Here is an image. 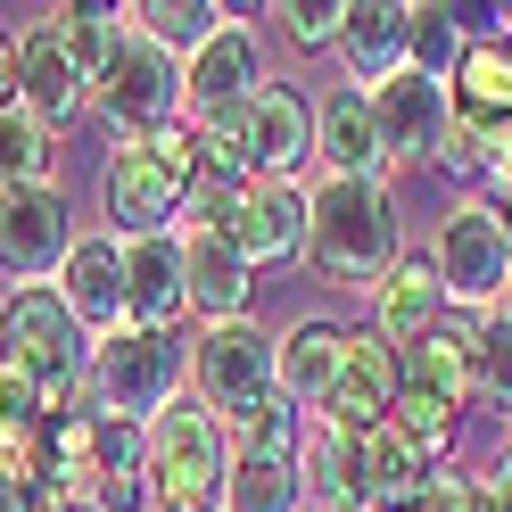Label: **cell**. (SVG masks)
<instances>
[{"mask_svg": "<svg viewBox=\"0 0 512 512\" xmlns=\"http://www.w3.org/2000/svg\"><path fill=\"white\" fill-rule=\"evenodd\" d=\"M306 256H314V273H331L347 281V290H380L397 265V199L372 182H323L314 190V215H306Z\"/></svg>", "mask_w": 512, "mask_h": 512, "instance_id": "1", "label": "cell"}, {"mask_svg": "<svg viewBox=\"0 0 512 512\" xmlns=\"http://www.w3.org/2000/svg\"><path fill=\"white\" fill-rule=\"evenodd\" d=\"M199 174V149H190V124H166L149 141H116V157L100 166V215H108V240H157L174 232L182 215V190Z\"/></svg>", "mask_w": 512, "mask_h": 512, "instance_id": "2", "label": "cell"}, {"mask_svg": "<svg viewBox=\"0 0 512 512\" xmlns=\"http://www.w3.org/2000/svg\"><path fill=\"white\" fill-rule=\"evenodd\" d=\"M232 488V438L199 397H174L149 422V504L157 512H223Z\"/></svg>", "mask_w": 512, "mask_h": 512, "instance_id": "3", "label": "cell"}, {"mask_svg": "<svg viewBox=\"0 0 512 512\" xmlns=\"http://www.w3.org/2000/svg\"><path fill=\"white\" fill-rule=\"evenodd\" d=\"M83 397L116 413V422H157L174 397H182V339L174 331H133L124 323L116 339L91 347V372H83Z\"/></svg>", "mask_w": 512, "mask_h": 512, "instance_id": "4", "label": "cell"}, {"mask_svg": "<svg viewBox=\"0 0 512 512\" xmlns=\"http://www.w3.org/2000/svg\"><path fill=\"white\" fill-rule=\"evenodd\" d=\"M0 356H17L25 372H42L67 413H83V405H91V397H83L91 331L67 314V298H58L50 281H42V290H9V306H0Z\"/></svg>", "mask_w": 512, "mask_h": 512, "instance_id": "5", "label": "cell"}, {"mask_svg": "<svg viewBox=\"0 0 512 512\" xmlns=\"http://www.w3.org/2000/svg\"><path fill=\"white\" fill-rule=\"evenodd\" d=\"M91 100H100V124L116 141H149V133H166V124H182V58L157 50L149 34H124L108 75L91 83Z\"/></svg>", "mask_w": 512, "mask_h": 512, "instance_id": "6", "label": "cell"}, {"mask_svg": "<svg viewBox=\"0 0 512 512\" xmlns=\"http://www.w3.org/2000/svg\"><path fill=\"white\" fill-rule=\"evenodd\" d=\"M265 91V50H256V25L248 9H232V25L199 50L182 58V116L190 133H207V124H240V108Z\"/></svg>", "mask_w": 512, "mask_h": 512, "instance_id": "7", "label": "cell"}, {"mask_svg": "<svg viewBox=\"0 0 512 512\" xmlns=\"http://www.w3.org/2000/svg\"><path fill=\"white\" fill-rule=\"evenodd\" d=\"M430 265H438V281H446V306H488V298H504V281H512V232H504V215H496L488 199L446 207Z\"/></svg>", "mask_w": 512, "mask_h": 512, "instance_id": "8", "label": "cell"}, {"mask_svg": "<svg viewBox=\"0 0 512 512\" xmlns=\"http://www.w3.org/2000/svg\"><path fill=\"white\" fill-rule=\"evenodd\" d=\"M190 380H199V405L215 422H240L265 397H281V372H273V339L256 323H223L190 347Z\"/></svg>", "mask_w": 512, "mask_h": 512, "instance_id": "9", "label": "cell"}, {"mask_svg": "<svg viewBox=\"0 0 512 512\" xmlns=\"http://www.w3.org/2000/svg\"><path fill=\"white\" fill-rule=\"evenodd\" d=\"M67 248H75V215H67V199H58L50 182L0 190V273L9 281L42 290V273L67 265Z\"/></svg>", "mask_w": 512, "mask_h": 512, "instance_id": "10", "label": "cell"}, {"mask_svg": "<svg viewBox=\"0 0 512 512\" xmlns=\"http://www.w3.org/2000/svg\"><path fill=\"white\" fill-rule=\"evenodd\" d=\"M397 397H405V356L380 331H347V364H339L331 397H323V422L364 438V430H380L397 413Z\"/></svg>", "mask_w": 512, "mask_h": 512, "instance_id": "11", "label": "cell"}, {"mask_svg": "<svg viewBox=\"0 0 512 512\" xmlns=\"http://www.w3.org/2000/svg\"><path fill=\"white\" fill-rule=\"evenodd\" d=\"M306 215L314 199L298 182H248L232 199V223H223V240L240 248V265H290V256H306Z\"/></svg>", "mask_w": 512, "mask_h": 512, "instance_id": "12", "label": "cell"}, {"mask_svg": "<svg viewBox=\"0 0 512 512\" xmlns=\"http://www.w3.org/2000/svg\"><path fill=\"white\" fill-rule=\"evenodd\" d=\"M372 100V124H380V157H397V166H422V157L446 149V124H455V91L430 83V75H397L364 91Z\"/></svg>", "mask_w": 512, "mask_h": 512, "instance_id": "13", "label": "cell"}, {"mask_svg": "<svg viewBox=\"0 0 512 512\" xmlns=\"http://www.w3.org/2000/svg\"><path fill=\"white\" fill-rule=\"evenodd\" d=\"M240 149H248L256 182H290L314 157V108H306V91L298 83H265L240 108Z\"/></svg>", "mask_w": 512, "mask_h": 512, "instance_id": "14", "label": "cell"}, {"mask_svg": "<svg viewBox=\"0 0 512 512\" xmlns=\"http://www.w3.org/2000/svg\"><path fill=\"white\" fill-rule=\"evenodd\" d=\"M50 290L67 298V314L91 331V347L133 323V314H124V248L108 232H75V248H67V265H58Z\"/></svg>", "mask_w": 512, "mask_h": 512, "instance_id": "15", "label": "cell"}, {"mask_svg": "<svg viewBox=\"0 0 512 512\" xmlns=\"http://www.w3.org/2000/svg\"><path fill=\"white\" fill-rule=\"evenodd\" d=\"M339 58H347V83H356V91L397 83L413 67V9H405V0H364V9H347Z\"/></svg>", "mask_w": 512, "mask_h": 512, "instance_id": "16", "label": "cell"}, {"mask_svg": "<svg viewBox=\"0 0 512 512\" xmlns=\"http://www.w3.org/2000/svg\"><path fill=\"white\" fill-rule=\"evenodd\" d=\"M124 314L133 331H174L190 314V281H182V240H124Z\"/></svg>", "mask_w": 512, "mask_h": 512, "instance_id": "17", "label": "cell"}, {"mask_svg": "<svg viewBox=\"0 0 512 512\" xmlns=\"http://www.w3.org/2000/svg\"><path fill=\"white\" fill-rule=\"evenodd\" d=\"M339 364H347V331L331 323V314H298V323L273 339V372H281V397H290V405H314V413H323Z\"/></svg>", "mask_w": 512, "mask_h": 512, "instance_id": "18", "label": "cell"}, {"mask_svg": "<svg viewBox=\"0 0 512 512\" xmlns=\"http://www.w3.org/2000/svg\"><path fill=\"white\" fill-rule=\"evenodd\" d=\"M83 100H91V83L75 75V58L58 50L50 25L17 34V108H34L50 133H58V124H75V116H83Z\"/></svg>", "mask_w": 512, "mask_h": 512, "instance_id": "19", "label": "cell"}, {"mask_svg": "<svg viewBox=\"0 0 512 512\" xmlns=\"http://www.w3.org/2000/svg\"><path fill=\"white\" fill-rule=\"evenodd\" d=\"M182 281H190V314H199L207 331L248 323V265H240V248L223 232H190L182 240Z\"/></svg>", "mask_w": 512, "mask_h": 512, "instance_id": "20", "label": "cell"}, {"mask_svg": "<svg viewBox=\"0 0 512 512\" xmlns=\"http://www.w3.org/2000/svg\"><path fill=\"white\" fill-rule=\"evenodd\" d=\"M438 323H446V281H438V265H430V256H397L389 281H380V314H372V331L405 356V347H422Z\"/></svg>", "mask_w": 512, "mask_h": 512, "instance_id": "21", "label": "cell"}, {"mask_svg": "<svg viewBox=\"0 0 512 512\" xmlns=\"http://www.w3.org/2000/svg\"><path fill=\"white\" fill-rule=\"evenodd\" d=\"M405 389L446 397V405H463V397L479 389V323H471V314L446 306V323H438L422 347H405Z\"/></svg>", "mask_w": 512, "mask_h": 512, "instance_id": "22", "label": "cell"}, {"mask_svg": "<svg viewBox=\"0 0 512 512\" xmlns=\"http://www.w3.org/2000/svg\"><path fill=\"white\" fill-rule=\"evenodd\" d=\"M314 157H323L339 182H372V166H380V124H372V100H364L356 83L331 91V100L314 108Z\"/></svg>", "mask_w": 512, "mask_h": 512, "instance_id": "23", "label": "cell"}, {"mask_svg": "<svg viewBox=\"0 0 512 512\" xmlns=\"http://www.w3.org/2000/svg\"><path fill=\"white\" fill-rule=\"evenodd\" d=\"M356 455H364V488H372V512H413L430 496V455L413 446L397 422H380V430H364L356 438Z\"/></svg>", "mask_w": 512, "mask_h": 512, "instance_id": "24", "label": "cell"}, {"mask_svg": "<svg viewBox=\"0 0 512 512\" xmlns=\"http://www.w3.org/2000/svg\"><path fill=\"white\" fill-rule=\"evenodd\" d=\"M306 496H314V512H372L364 455H356V438L331 430V422H306Z\"/></svg>", "mask_w": 512, "mask_h": 512, "instance_id": "25", "label": "cell"}, {"mask_svg": "<svg viewBox=\"0 0 512 512\" xmlns=\"http://www.w3.org/2000/svg\"><path fill=\"white\" fill-rule=\"evenodd\" d=\"M42 25L58 34V50L75 58V75H83V83H100V75H108V58L124 50V34H133V17H124V9H100V0H75V9H50Z\"/></svg>", "mask_w": 512, "mask_h": 512, "instance_id": "26", "label": "cell"}, {"mask_svg": "<svg viewBox=\"0 0 512 512\" xmlns=\"http://www.w3.org/2000/svg\"><path fill=\"white\" fill-rule=\"evenodd\" d=\"M124 17H133V34H149L174 58H199L223 25H232V9H215V0H141V9H124Z\"/></svg>", "mask_w": 512, "mask_h": 512, "instance_id": "27", "label": "cell"}, {"mask_svg": "<svg viewBox=\"0 0 512 512\" xmlns=\"http://www.w3.org/2000/svg\"><path fill=\"white\" fill-rule=\"evenodd\" d=\"M298 504H306V463L232 455V488H223V512H298Z\"/></svg>", "mask_w": 512, "mask_h": 512, "instance_id": "28", "label": "cell"}, {"mask_svg": "<svg viewBox=\"0 0 512 512\" xmlns=\"http://www.w3.org/2000/svg\"><path fill=\"white\" fill-rule=\"evenodd\" d=\"M455 108H463V116H488V124H512V50H504V42H471V50H463Z\"/></svg>", "mask_w": 512, "mask_h": 512, "instance_id": "29", "label": "cell"}, {"mask_svg": "<svg viewBox=\"0 0 512 512\" xmlns=\"http://www.w3.org/2000/svg\"><path fill=\"white\" fill-rule=\"evenodd\" d=\"M223 438H232V455H273V463H306V413L290 397H265L256 413H240V422H223Z\"/></svg>", "mask_w": 512, "mask_h": 512, "instance_id": "30", "label": "cell"}, {"mask_svg": "<svg viewBox=\"0 0 512 512\" xmlns=\"http://www.w3.org/2000/svg\"><path fill=\"white\" fill-rule=\"evenodd\" d=\"M50 182V124L34 108H0V190Z\"/></svg>", "mask_w": 512, "mask_h": 512, "instance_id": "31", "label": "cell"}, {"mask_svg": "<svg viewBox=\"0 0 512 512\" xmlns=\"http://www.w3.org/2000/svg\"><path fill=\"white\" fill-rule=\"evenodd\" d=\"M463 25H455V9H413V67L405 75H430V83H446L463 67Z\"/></svg>", "mask_w": 512, "mask_h": 512, "instance_id": "32", "label": "cell"}, {"mask_svg": "<svg viewBox=\"0 0 512 512\" xmlns=\"http://www.w3.org/2000/svg\"><path fill=\"white\" fill-rule=\"evenodd\" d=\"M455 413H463V405H446V397H422V389H405L389 422H397L413 446H422V455H446V446H455Z\"/></svg>", "mask_w": 512, "mask_h": 512, "instance_id": "33", "label": "cell"}, {"mask_svg": "<svg viewBox=\"0 0 512 512\" xmlns=\"http://www.w3.org/2000/svg\"><path fill=\"white\" fill-rule=\"evenodd\" d=\"M265 17H281V34H290L298 50H339V25H347V9L339 0H290V9H265Z\"/></svg>", "mask_w": 512, "mask_h": 512, "instance_id": "34", "label": "cell"}, {"mask_svg": "<svg viewBox=\"0 0 512 512\" xmlns=\"http://www.w3.org/2000/svg\"><path fill=\"white\" fill-rule=\"evenodd\" d=\"M50 471L42 455H0V512H50Z\"/></svg>", "mask_w": 512, "mask_h": 512, "instance_id": "35", "label": "cell"}, {"mask_svg": "<svg viewBox=\"0 0 512 512\" xmlns=\"http://www.w3.org/2000/svg\"><path fill=\"white\" fill-rule=\"evenodd\" d=\"M479 397L512 413V323H479Z\"/></svg>", "mask_w": 512, "mask_h": 512, "instance_id": "36", "label": "cell"}, {"mask_svg": "<svg viewBox=\"0 0 512 512\" xmlns=\"http://www.w3.org/2000/svg\"><path fill=\"white\" fill-rule=\"evenodd\" d=\"M413 512H512V504L496 496V479H430V496Z\"/></svg>", "mask_w": 512, "mask_h": 512, "instance_id": "37", "label": "cell"}, {"mask_svg": "<svg viewBox=\"0 0 512 512\" xmlns=\"http://www.w3.org/2000/svg\"><path fill=\"white\" fill-rule=\"evenodd\" d=\"M479 182H488V207L512 215V133H504V149L488 157V174H479Z\"/></svg>", "mask_w": 512, "mask_h": 512, "instance_id": "38", "label": "cell"}, {"mask_svg": "<svg viewBox=\"0 0 512 512\" xmlns=\"http://www.w3.org/2000/svg\"><path fill=\"white\" fill-rule=\"evenodd\" d=\"M0 108H17V34H0Z\"/></svg>", "mask_w": 512, "mask_h": 512, "instance_id": "39", "label": "cell"}, {"mask_svg": "<svg viewBox=\"0 0 512 512\" xmlns=\"http://www.w3.org/2000/svg\"><path fill=\"white\" fill-rule=\"evenodd\" d=\"M496 496L512 504V446H504V471H496Z\"/></svg>", "mask_w": 512, "mask_h": 512, "instance_id": "40", "label": "cell"}, {"mask_svg": "<svg viewBox=\"0 0 512 512\" xmlns=\"http://www.w3.org/2000/svg\"><path fill=\"white\" fill-rule=\"evenodd\" d=\"M50 512H100V504H83V496H67V504H50Z\"/></svg>", "mask_w": 512, "mask_h": 512, "instance_id": "41", "label": "cell"}, {"mask_svg": "<svg viewBox=\"0 0 512 512\" xmlns=\"http://www.w3.org/2000/svg\"><path fill=\"white\" fill-rule=\"evenodd\" d=\"M496 306H504V323H512V281H504V298H496Z\"/></svg>", "mask_w": 512, "mask_h": 512, "instance_id": "42", "label": "cell"}, {"mask_svg": "<svg viewBox=\"0 0 512 512\" xmlns=\"http://www.w3.org/2000/svg\"><path fill=\"white\" fill-rule=\"evenodd\" d=\"M504 50H512V9H504Z\"/></svg>", "mask_w": 512, "mask_h": 512, "instance_id": "43", "label": "cell"}, {"mask_svg": "<svg viewBox=\"0 0 512 512\" xmlns=\"http://www.w3.org/2000/svg\"><path fill=\"white\" fill-rule=\"evenodd\" d=\"M504 232H512V215H504Z\"/></svg>", "mask_w": 512, "mask_h": 512, "instance_id": "44", "label": "cell"}]
</instances>
